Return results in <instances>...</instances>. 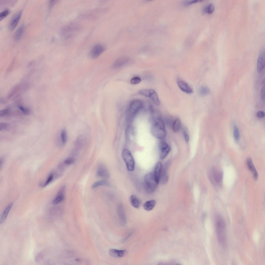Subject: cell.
<instances>
[{"instance_id":"obj_1","label":"cell","mask_w":265,"mask_h":265,"mask_svg":"<svg viewBox=\"0 0 265 265\" xmlns=\"http://www.w3.org/2000/svg\"><path fill=\"white\" fill-rule=\"evenodd\" d=\"M215 226L218 242L223 246H225L226 242V223L223 217L219 214L216 215Z\"/></svg>"},{"instance_id":"obj_2","label":"cell","mask_w":265,"mask_h":265,"mask_svg":"<svg viewBox=\"0 0 265 265\" xmlns=\"http://www.w3.org/2000/svg\"><path fill=\"white\" fill-rule=\"evenodd\" d=\"M151 131L152 134L156 138L163 139L166 136L164 121L160 117H156L152 124Z\"/></svg>"},{"instance_id":"obj_3","label":"cell","mask_w":265,"mask_h":265,"mask_svg":"<svg viewBox=\"0 0 265 265\" xmlns=\"http://www.w3.org/2000/svg\"><path fill=\"white\" fill-rule=\"evenodd\" d=\"M143 102L138 99H134L130 102L127 111L128 121L132 122L136 114L143 106Z\"/></svg>"},{"instance_id":"obj_4","label":"cell","mask_w":265,"mask_h":265,"mask_svg":"<svg viewBox=\"0 0 265 265\" xmlns=\"http://www.w3.org/2000/svg\"><path fill=\"white\" fill-rule=\"evenodd\" d=\"M144 182L146 189L149 193L153 192L158 184L156 181L153 173L145 175L144 177Z\"/></svg>"},{"instance_id":"obj_5","label":"cell","mask_w":265,"mask_h":265,"mask_svg":"<svg viewBox=\"0 0 265 265\" xmlns=\"http://www.w3.org/2000/svg\"><path fill=\"white\" fill-rule=\"evenodd\" d=\"M122 155L128 170L130 172L133 171L134 169L135 163L130 151L127 149L124 148L122 151Z\"/></svg>"},{"instance_id":"obj_6","label":"cell","mask_w":265,"mask_h":265,"mask_svg":"<svg viewBox=\"0 0 265 265\" xmlns=\"http://www.w3.org/2000/svg\"><path fill=\"white\" fill-rule=\"evenodd\" d=\"M104 47L100 44H97L92 48L90 53V57L95 59L98 57L105 50Z\"/></svg>"},{"instance_id":"obj_7","label":"cell","mask_w":265,"mask_h":265,"mask_svg":"<svg viewBox=\"0 0 265 265\" xmlns=\"http://www.w3.org/2000/svg\"><path fill=\"white\" fill-rule=\"evenodd\" d=\"M159 148L160 150V157L161 159H164L170 152V147L165 141L162 140L160 142Z\"/></svg>"},{"instance_id":"obj_8","label":"cell","mask_w":265,"mask_h":265,"mask_svg":"<svg viewBox=\"0 0 265 265\" xmlns=\"http://www.w3.org/2000/svg\"><path fill=\"white\" fill-rule=\"evenodd\" d=\"M177 84L180 89L184 92L188 94H192L193 90L190 86L182 80L178 78L177 80Z\"/></svg>"},{"instance_id":"obj_9","label":"cell","mask_w":265,"mask_h":265,"mask_svg":"<svg viewBox=\"0 0 265 265\" xmlns=\"http://www.w3.org/2000/svg\"><path fill=\"white\" fill-rule=\"evenodd\" d=\"M21 14L22 11L20 10L13 15L9 23L8 28L9 30H12L15 28L20 19Z\"/></svg>"},{"instance_id":"obj_10","label":"cell","mask_w":265,"mask_h":265,"mask_svg":"<svg viewBox=\"0 0 265 265\" xmlns=\"http://www.w3.org/2000/svg\"><path fill=\"white\" fill-rule=\"evenodd\" d=\"M265 66V53L263 49L260 52L258 57L257 64V70L258 73L261 72Z\"/></svg>"},{"instance_id":"obj_11","label":"cell","mask_w":265,"mask_h":265,"mask_svg":"<svg viewBox=\"0 0 265 265\" xmlns=\"http://www.w3.org/2000/svg\"><path fill=\"white\" fill-rule=\"evenodd\" d=\"M212 179L215 184L216 185H219L222 181L223 174L222 172L217 170L214 169L212 172Z\"/></svg>"},{"instance_id":"obj_12","label":"cell","mask_w":265,"mask_h":265,"mask_svg":"<svg viewBox=\"0 0 265 265\" xmlns=\"http://www.w3.org/2000/svg\"><path fill=\"white\" fill-rule=\"evenodd\" d=\"M66 189L65 187L63 186L59 190L57 195L52 201L53 205H56L63 201L65 198L64 193Z\"/></svg>"},{"instance_id":"obj_13","label":"cell","mask_w":265,"mask_h":265,"mask_svg":"<svg viewBox=\"0 0 265 265\" xmlns=\"http://www.w3.org/2000/svg\"><path fill=\"white\" fill-rule=\"evenodd\" d=\"M117 211L120 224L121 225L124 226L126 224L127 219L123 208L122 204H120L118 206Z\"/></svg>"},{"instance_id":"obj_14","label":"cell","mask_w":265,"mask_h":265,"mask_svg":"<svg viewBox=\"0 0 265 265\" xmlns=\"http://www.w3.org/2000/svg\"><path fill=\"white\" fill-rule=\"evenodd\" d=\"M96 174L99 177L105 179L108 178L109 176V173L107 169L102 165H100L98 167Z\"/></svg>"},{"instance_id":"obj_15","label":"cell","mask_w":265,"mask_h":265,"mask_svg":"<svg viewBox=\"0 0 265 265\" xmlns=\"http://www.w3.org/2000/svg\"><path fill=\"white\" fill-rule=\"evenodd\" d=\"M75 25H70L64 27L62 31L63 34L66 37H69L72 35L77 28Z\"/></svg>"},{"instance_id":"obj_16","label":"cell","mask_w":265,"mask_h":265,"mask_svg":"<svg viewBox=\"0 0 265 265\" xmlns=\"http://www.w3.org/2000/svg\"><path fill=\"white\" fill-rule=\"evenodd\" d=\"M162 170V164L161 162H158L156 164L153 174L155 179L158 183L159 182Z\"/></svg>"},{"instance_id":"obj_17","label":"cell","mask_w":265,"mask_h":265,"mask_svg":"<svg viewBox=\"0 0 265 265\" xmlns=\"http://www.w3.org/2000/svg\"><path fill=\"white\" fill-rule=\"evenodd\" d=\"M126 251L125 249L118 250L111 249L109 250L108 252L111 256L115 258H118L123 257Z\"/></svg>"},{"instance_id":"obj_18","label":"cell","mask_w":265,"mask_h":265,"mask_svg":"<svg viewBox=\"0 0 265 265\" xmlns=\"http://www.w3.org/2000/svg\"><path fill=\"white\" fill-rule=\"evenodd\" d=\"M247 164L248 168L253 175L254 178L255 180H257L258 176L257 173L251 158H249L247 159Z\"/></svg>"},{"instance_id":"obj_19","label":"cell","mask_w":265,"mask_h":265,"mask_svg":"<svg viewBox=\"0 0 265 265\" xmlns=\"http://www.w3.org/2000/svg\"><path fill=\"white\" fill-rule=\"evenodd\" d=\"M129 58L127 57H123L116 60L114 62L113 67L114 68H119L126 64L128 61Z\"/></svg>"},{"instance_id":"obj_20","label":"cell","mask_w":265,"mask_h":265,"mask_svg":"<svg viewBox=\"0 0 265 265\" xmlns=\"http://www.w3.org/2000/svg\"><path fill=\"white\" fill-rule=\"evenodd\" d=\"M168 163L165 164L163 169L161 170V173L160 181L162 184L166 183L168 180V176L167 174V170Z\"/></svg>"},{"instance_id":"obj_21","label":"cell","mask_w":265,"mask_h":265,"mask_svg":"<svg viewBox=\"0 0 265 265\" xmlns=\"http://www.w3.org/2000/svg\"><path fill=\"white\" fill-rule=\"evenodd\" d=\"M13 205V203H11L9 204L5 209L1 215L0 223L2 224L6 220L8 215Z\"/></svg>"},{"instance_id":"obj_22","label":"cell","mask_w":265,"mask_h":265,"mask_svg":"<svg viewBox=\"0 0 265 265\" xmlns=\"http://www.w3.org/2000/svg\"><path fill=\"white\" fill-rule=\"evenodd\" d=\"M149 97L151 99L155 104L157 105H159L160 104V102L158 96L156 92L154 90L152 89H149Z\"/></svg>"},{"instance_id":"obj_23","label":"cell","mask_w":265,"mask_h":265,"mask_svg":"<svg viewBox=\"0 0 265 265\" xmlns=\"http://www.w3.org/2000/svg\"><path fill=\"white\" fill-rule=\"evenodd\" d=\"M156 204V201L154 200H150L146 201L143 205L144 209L149 211L153 209Z\"/></svg>"},{"instance_id":"obj_24","label":"cell","mask_w":265,"mask_h":265,"mask_svg":"<svg viewBox=\"0 0 265 265\" xmlns=\"http://www.w3.org/2000/svg\"><path fill=\"white\" fill-rule=\"evenodd\" d=\"M130 201L131 205L134 207L136 208L139 207L140 201L136 196L134 195H131L130 197Z\"/></svg>"},{"instance_id":"obj_25","label":"cell","mask_w":265,"mask_h":265,"mask_svg":"<svg viewBox=\"0 0 265 265\" xmlns=\"http://www.w3.org/2000/svg\"><path fill=\"white\" fill-rule=\"evenodd\" d=\"M172 128L174 132L177 133L179 131L181 128V124L179 119H176L174 121Z\"/></svg>"},{"instance_id":"obj_26","label":"cell","mask_w":265,"mask_h":265,"mask_svg":"<svg viewBox=\"0 0 265 265\" xmlns=\"http://www.w3.org/2000/svg\"><path fill=\"white\" fill-rule=\"evenodd\" d=\"M210 92L209 88L206 86H202L199 89L198 93L201 96H204L209 94Z\"/></svg>"},{"instance_id":"obj_27","label":"cell","mask_w":265,"mask_h":265,"mask_svg":"<svg viewBox=\"0 0 265 265\" xmlns=\"http://www.w3.org/2000/svg\"><path fill=\"white\" fill-rule=\"evenodd\" d=\"M84 138L82 136H79L77 138L75 142V147L78 150H80L83 145L84 143Z\"/></svg>"},{"instance_id":"obj_28","label":"cell","mask_w":265,"mask_h":265,"mask_svg":"<svg viewBox=\"0 0 265 265\" xmlns=\"http://www.w3.org/2000/svg\"><path fill=\"white\" fill-rule=\"evenodd\" d=\"M24 26L21 25L18 27L14 33V38L16 40H18L20 38L23 31Z\"/></svg>"},{"instance_id":"obj_29","label":"cell","mask_w":265,"mask_h":265,"mask_svg":"<svg viewBox=\"0 0 265 265\" xmlns=\"http://www.w3.org/2000/svg\"><path fill=\"white\" fill-rule=\"evenodd\" d=\"M109 186V183L107 181L105 180H102L94 182L92 185V187L93 188H94L101 186Z\"/></svg>"},{"instance_id":"obj_30","label":"cell","mask_w":265,"mask_h":265,"mask_svg":"<svg viewBox=\"0 0 265 265\" xmlns=\"http://www.w3.org/2000/svg\"><path fill=\"white\" fill-rule=\"evenodd\" d=\"M61 139L62 144L63 145H64L66 143L67 140V132L65 129H63L61 132Z\"/></svg>"},{"instance_id":"obj_31","label":"cell","mask_w":265,"mask_h":265,"mask_svg":"<svg viewBox=\"0 0 265 265\" xmlns=\"http://www.w3.org/2000/svg\"><path fill=\"white\" fill-rule=\"evenodd\" d=\"M215 9L214 5L210 3L207 5L204 9V12L208 14H211L214 12Z\"/></svg>"},{"instance_id":"obj_32","label":"cell","mask_w":265,"mask_h":265,"mask_svg":"<svg viewBox=\"0 0 265 265\" xmlns=\"http://www.w3.org/2000/svg\"><path fill=\"white\" fill-rule=\"evenodd\" d=\"M233 132L234 137L235 140L236 141H238L239 139V132L238 127L236 125L234 126Z\"/></svg>"},{"instance_id":"obj_33","label":"cell","mask_w":265,"mask_h":265,"mask_svg":"<svg viewBox=\"0 0 265 265\" xmlns=\"http://www.w3.org/2000/svg\"><path fill=\"white\" fill-rule=\"evenodd\" d=\"M138 93L140 95L147 97H149V90L145 89H142L139 91Z\"/></svg>"},{"instance_id":"obj_34","label":"cell","mask_w":265,"mask_h":265,"mask_svg":"<svg viewBox=\"0 0 265 265\" xmlns=\"http://www.w3.org/2000/svg\"><path fill=\"white\" fill-rule=\"evenodd\" d=\"M141 79L139 77H133L130 80V83L133 85H136L139 83L141 81Z\"/></svg>"},{"instance_id":"obj_35","label":"cell","mask_w":265,"mask_h":265,"mask_svg":"<svg viewBox=\"0 0 265 265\" xmlns=\"http://www.w3.org/2000/svg\"><path fill=\"white\" fill-rule=\"evenodd\" d=\"M75 161L74 158L72 157H70L66 159L64 161V164L66 165H69L73 164Z\"/></svg>"},{"instance_id":"obj_36","label":"cell","mask_w":265,"mask_h":265,"mask_svg":"<svg viewBox=\"0 0 265 265\" xmlns=\"http://www.w3.org/2000/svg\"><path fill=\"white\" fill-rule=\"evenodd\" d=\"M10 10L6 9L1 12L0 13V20H1L8 15L10 13Z\"/></svg>"},{"instance_id":"obj_37","label":"cell","mask_w":265,"mask_h":265,"mask_svg":"<svg viewBox=\"0 0 265 265\" xmlns=\"http://www.w3.org/2000/svg\"><path fill=\"white\" fill-rule=\"evenodd\" d=\"M43 254L41 253H40L35 256V260L37 262H39L43 259Z\"/></svg>"},{"instance_id":"obj_38","label":"cell","mask_w":265,"mask_h":265,"mask_svg":"<svg viewBox=\"0 0 265 265\" xmlns=\"http://www.w3.org/2000/svg\"><path fill=\"white\" fill-rule=\"evenodd\" d=\"M53 175L52 174H50L48 177L43 186L45 187L48 185L53 180Z\"/></svg>"},{"instance_id":"obj_39","label":"cell","mask_w":265,"mask_h":265,"mask_svg":"<svg viewBox=\"0 0 265 265\" xmlns=\"http://www.w3.org/2000/svg\"><path fill=\"white\" fill-rule=\"evenodd\" d=\"M202 1V0H194L189 1H186L184 3V4L186 5H189L193 4H194L198 2Z\"/></svg>"},{"instance_id":"obj_40","label":"cell","mask_w":265,"mask_h":265,"mask_svg":"<svg viewBox=\"0 0 265 265\" xmlns=\"http://www.w3.org/2000/svg\"><path fill=\"white\" fill-rule=\"evenodd\" d=\"M172 119L171 118H168L166 120V125L168 127H171L173 125V121Z\"/></svg>"},{"instance_id":"obj_41","label":"cell","mask_w":265,"mask_h":265,"mask_svg":"<svg viewBox=\"0 0 265 265\" xmlns=\"http://www.w3.org/2000/svg\"><path fill=\"white\" fill-rule=\"evenodd\" d=\"M19 108L20 110L24 114L26 115H27L29 114L30 111L27 109L21 106L19 107Z\"/></svg>"},{"instance_id":"obj_42","label":"cell","mask_w":265,"mask_h":265,"mask_svg":"<svg viewBox=\"0 0 265 265\" xmlns=\"http://www.w3.org/2000/svg\"><path fill=\"white\" fill-rule=\"evenodd\" d=\"M8 127V124L4 123H1L0 124V130L1 131L6 129Z\"/></svg>"},{"instance_id":"obj_43","label":"cell","mask_w":265,"mask_h":265,"mask_svg":"<svg viewBox=\"0 0 265 265\" xmlns=\"http://www.w3.org/2000/svg\"><path fill=\"white\" fill-rule=\"evenodd\" d=\"M183 134L185 141L188 142L189 139V136L186 131L184 130H183Z\"/></svg>"},{"instance_id":"obj_44","label":"cell","mask_w":265,"mask_h":265,"mask_svg":"<svg viewBox=\"0 0 265 265\" xmlns=\"http://www.w3.org/2000/svg\"><path fill=\"white\" fill-rule=\"evenodd\" d=\"M261 96L262 99L264 102L265 101V88L264 86L262 87L261 90Z\"/></svg>"},{"instance_id":"obj_45","label":"cell","mask_w":265,"mask_h":265,"mask_svg":"<svg viewBox=\"0 0 265 265\" xmlns=\"http://www.w3.org/2000/svg\"><path fill=\"white\" fill-rule=\"evenodd\" d=\"M257 115L259 117L262 118L264 116V113L262 111H260L257 113Z\"/></svg>"},{"instance_id":"obj_46","label":"cell","mask_w":265,"mask_h":265,"mask_svg":"<svg viewBox=\"0 0 265 265\" xmlns=\"http://www.w3.org/2000/svg\"><path fill=\"white\" fill-rule=\"evenodd\" d=\"M8 109H7L2 111L0 112V116H5L8 113Z\"/></svg>"},{"instance_id":"obj_47","label":"cell","mask_w":265,"mask_h":265,"mask_svg":"<svg viewBox=\"0 0 265 265\" xmlns=\"http://www.w3.org/2000/svg\"><path fill=\"white\" fill-rule=\"evenodd\" d=\"M56 1H51L50 2V6L51 7L55 3Z\"/></svg>"},{"instance_id":"obj_48","label":"cell","mask_w":265,"mask_h":265,"mask_svg":"<svg viewBox=\"0 0 265 265\" xmlns=\"http://www.w3.org/2000/svg\"><path fill=\"white\" fill-rule=\"evenodd\" d=\"M76 261H79V259H76Z\"/></svg>"}]
</instances>
